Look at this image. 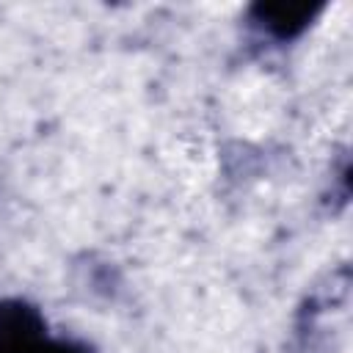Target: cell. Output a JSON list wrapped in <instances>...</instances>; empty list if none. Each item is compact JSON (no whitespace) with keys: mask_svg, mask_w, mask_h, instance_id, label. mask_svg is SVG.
<instances>
[{"mask_svg":"<svg viewBox=\"0 0 353 353\" xmlns=\"http://www.w3.org/2000/svg\"><path fill=\"white\" fill-rule=\"evenodd\" d=\"M0 353H88V347L66 336H52L36 306L19 298H3Z\"/></svg>","mask_w":353,"mask_h":353,"instance_id":"cell-1","label":"cell"},{"mask_svg":"<svg viewBox=\"0 0 353 353\" xmlns=\"http://www.w3.org/2000/svg\"><path fill=\"white\" fill-rule=\"evenodd\" d=\"M320 11H323V3L273 0V3H256L251 8V17L268 36H273L279 41H290V39L301 36Z\"/></svg>","mask_w":353,"mask_h":353,"instance_id":"cell-2","label":"cell"}]
</instances>
